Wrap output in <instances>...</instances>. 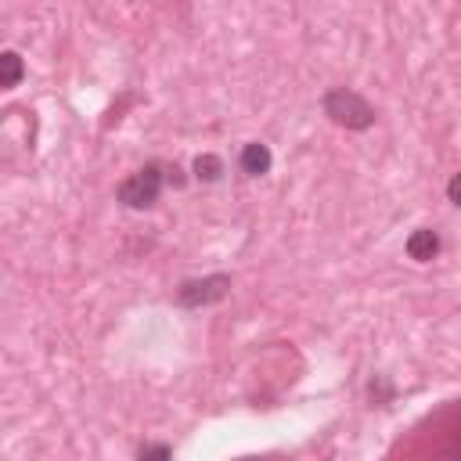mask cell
Here are the masks:
<instances>
[{
    "label": "cell",
    "mask_w": 461,
    "mask_h": 461,
    "mask_svg": "<svg viewBox=\"0 0 461 461\" xmlns=\"http://www.w3.org/2000/svg\"><path fill=\"white\" fill-rule=\"evenodd\" d=\"M321 109H325V116H328L335 127H342V130H372V127H375V109H372V102H367L364 95H357V90H350V86L328 90V95L321 98Z\"/></svg>",
    "instance_id": "6da1fadb"
},
{
    "label": "cell",
    "mask_w": 461,
    "mask_h": 461,
    "mask_svg": "<svg viewBox=\"0 0 461 461\" xmlns=\"http://www.w3.org/2000/svg\"><path fill=\"white\" fill-rule=\"evenodd\" d=\"M162 188H166V166H159V162H148L144 169H137V173H130L119 188H116V199L127 206V210H152L155 202H159V195H162Z\"/></svg>",
    "instance_id": "7a4b0ae2"
},
{
    "label": "cell",
    "mask_w": 461,
    "mask_h": 461,
    "mask_svg": "<svg viewBox=\"0 0 461 461\" xmlns=\"http://www.w3.org/2000/svg\"><path fill=\"white\" fill-rule=\"evenodd\" d=\"M231 296V278L227 274H206V278H188L180 282L177 289V307L184 310H202V307H213L220 300Z\"/></svg>",
    "instance_id": "3957f363"
},
{
    "label": "cell",
    "mask_w": 461,
    "mask_h": 461,
    "mask_svg": "<svg viewBox=\"0 0 461 461\" xmlns=\"http://www.w3.org/2000/svg\"><path fill=\"white\" fill-rule=\"evenodd\" d=\"M270 166H274V155H270V148H267L263 141L242 144V152H238V169H242L245 177H263V173H270Z\"/></svg>",
    "instance_id": "277c9868"
},
{
    "label": "cell",
    "mask_w": 461,
    "mask_h": 461,
    "mask_svg": "<svg viewBox=\"0 0 461 461\" xmlns=\"http://www.w3.org/2000/svg\"><path fill=\"white\" fill-rule=\"evenodd\" d=\"M407 256H411L415 263H429V259H436V256H440V235H436V231H429V227L411 231V238H407Z\"/></svg>",
    "instance_id": "5b68a950"
},
{
    "label": "cell",
    "mask_w": 461,
    "mask_h": 461,
    "mask_svg": "<svg viewBox=\"0 0 461 461\" xmlns=\"http://www.w3.org/2000/svg\"><path fill=\"white\" fill-rule=\"evenodd\" d=\"M22 76H26V62H22L19 51H4V54H0V86L15 90L22 83Z\"/></svg>",
    "instance_id": "8992f818"
},
{
    "label": "cell",
    "mask_w": 461,
    "mask_h": 461,
    "mask_svg": "<svg viewBox=\"0 0 461 461\" xmlns=\"http://www.w3.org/2000/svg\"><path fill=\"white\" fill-rule=\"evenodd\" d=\"M192 173H195V180H202V184H217V180L224 177V159L213 155V152H206V155H199V159L192 162Z\"/></svg>",
    "instance_id": "52a82bcc"
},
{
    "label": "cell",
    "mask_w": 461,
    "mask_h": 461,
    "mask_svg": "<svg viewBox=\"0 0 461 461\" xmlns=\"http://www.w3.org/2000/svg\"><path fill=\"white\" fill-rule=\"evenodd\" d=\"M137 461H173V447L169 443H144L137 450Z\"/></svg>",
    "instance_id": "ba28073f"
},
{
    "label": "cell",
    "mask_w": 461,
    "mask_h": 461,
    "mask_svg": "<svg viewBox=\"0 0 461 461\" xmlns=\"http://www.w3.org/2000/svg\"><path fill=\"white\" fill-rule=\"evenodd\" d=\"M447 199L461 210V173H454V177H450V184H447Z\"/></svg>",
    "instance_id": "9c48e42d"
},
{
    "label": "cell",
    "mask_w": 461,
    "mask_h": 461,
    "mask_svg": "<svg viewBox=\"0 0 461 461\" xmlns=\"http://www.w3.org/2000/svg\"><path fill=\"white\" fill-rule=\"evenodd\" d=\"M367 393H372V400H390V397H393V386H386L383 379H375Z\"/></svg>",
    "instance_id": "30bf717a"
},
{
    "label": "cell",
    "mask_w": 461,
    "mask_h": 461,
    "mask_svg": "<svg viewBox=\"0 0 461 461\" xmlns=\"http://www.w3.org/2000/svg\"><path fill=\"white\" fill-rule=\"evenodd\" d=\"M235 461H289V457H235Z\"/></svg>",
    "instance_id": "8fae6325"
}]
</instances>
